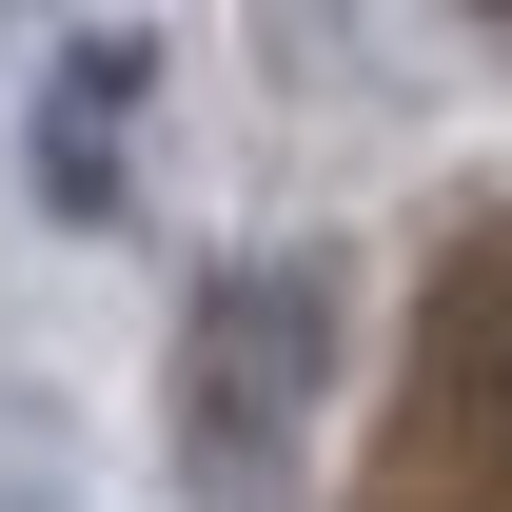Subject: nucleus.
<instances>
[{
    "instance_id": "obj_1",
    "label": "nucleus",
    "mask_w": 512,
    "mask_h": 512,
    "mask_svg": "<svg viewBox=\"0 0 512 512\" xmlns=\"http://www.w3.org/2000/svg\"><path fill=\"white\" fill-rule=\"evenodd\" d=\"M276 375H316V296H296V276H237V296L197 316V414H217V434H256V414H276Z\"/></svg>"
},
{
    "instance_id": "obj_2",
    "label": "nucleus",
    "mask_w": 512,
    "mask_h": 512,
    "mask_svg": "<svg viewBox=\"0 0 512 512\" xmlns=\"http://www.w3.org/2000/svg\"><path fill=\"white\" fill-rule=\"evenodd\" d=\"M493 20H512V0H493Z\"/></svg>"
}]
</instances>
